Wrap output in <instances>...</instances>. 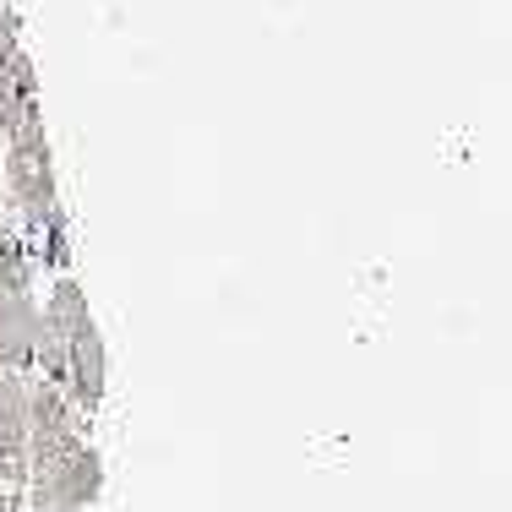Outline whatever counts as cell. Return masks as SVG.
<instances>
[{
    "instance_id": "1",
    "label": "cell",
    "mask_w": 512,
    "mask_h": 512,
    "mask_svg": "<svg viewBox=\"0 0 512 512\" xmlns=\"http://www.w3.org/2000/svg\"><path fill=\"white\" fill-rule=\"evenodd\" d=\"M33 360L44 365L39 382H55L82 414L99 409L104 382H109V360H104V338H99V327H93L88 295H82L77 278H55L50 306L39 311Z\"/></svg>"
},
{
    "instance_id": "2",
    "label": "cell",
    "mask_w": 512,
    "mask_h": 512,
    "mask_svg": "<svg viewBox=\"0 0 512 512\" xmlns=\"http://www.w3.org/2000/svg\"><path fill=\"white\" fill-rule=\"evenodd\" d=\"M0 191L17 202V213L28 218V235L39 251L60 256V235H66V218H60V191H55V153L44 137V115L33 109L22 126L6 131V164H0Z\"/></svg>"
},
{
    "instance_id": "3",
    "label": "cell",
    "mask_w": 512,
    "mask_h": 512,
    "mask_svg": "<svg viewBox=\"0 0 512 512\" xmlns=\"http://www.w3.org/2000/svg\"><path fill=\"white\" fill-rule=\"evenodd\" d=\"M28 491V376L0 371V502L17 507Z\"/></svg>"
},
{
    "instance_id": "4",
    "label": "cell",
    "mask_w": 512,
    "mask_h": 512,
    "mask_svg": "<svg viewBox=\"0 0 512 512\" xmlns=\"http://www.w3.org/2000/svg\"><path fill=\"white\" fill-rule=\"evenodd\" d=\"M33 338H39V306L28 295H6L0 289V371H28Z\"/></svg>"
},
{
    "instance_id": "5",
    "label": "cell",
    "mask_w": 512,
    "mask_h": 512,
    "mask_svg": "<svg viewBox=\"0 0 512 512\" xmlns=\"http://www.w3.org/2000/svg\"><path fill=\"white\" fill-rule=\"evenodd\" d=\"M33 109H39V77H33L28 50L17 44L11 55H0V137L11 126H22Z\"/></svg>"
},
{
    "instance_id": "6",
    "label": "cell",
    "mask_w": 512,
    "mask_h": 512,
    "mask_svg": "<svg viewBox=\"0 0 512 512\" xmlns=\"http://www.w3.org/2000/svg\"><path fill=\"white\" fill-rule=\"evenodd\" d=\"M0 224H6V191H0Z\"/></svg>"
},
{
    "instance_id": "7",
    "label": "cell",
    "mask_w": 512,
    "mask_h": 512,
    "mask_svg": "<svg viewBox=\"0 0 512 512\" xmlns=\"http://www.w3.org/2000/svg\"><path fill=\"white\" fill-rule=\"evenodd\" d=\"M0 512H11V507H6V502H0Z\"/></svg>"
}]
</instances>
